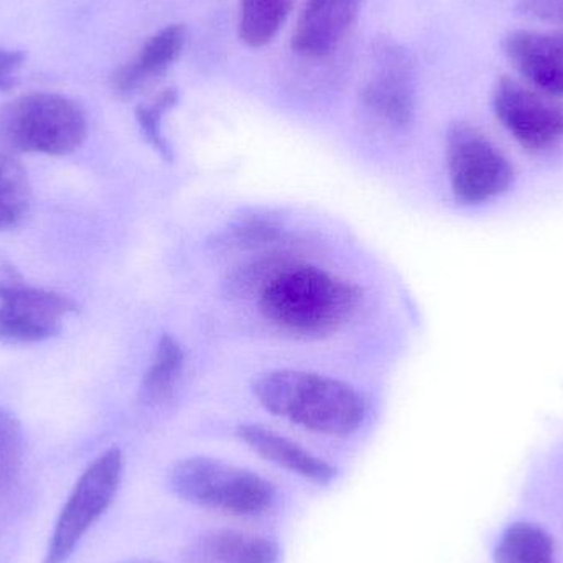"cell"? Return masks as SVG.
I'll list each match as a JSON object with an SVG mask.
<instances>
[{"mask_svg": "<svg viewBox=\"0 0 563 563\" xmlns=\"http://www.w3.org/2000/svg\"><path fill=\"white\" fill-rule=\"evenodd\" d=\"M122 563H158V562L148 561V559H132V561H125Z\"/></svg>", "mask_w": 563, "mask_h": 563, "instance_id": "603a6c76", "label": "cell"}, {"mask_svg": "<svg viewBox=\"0 0 563 563\" xmlns=\"http://www.w3.org/2000/svg\"><path fill=\"white\" fill-rule=\"evenodd\" d=\"M501 48L528 85L552 98H563V30H511Z\"/></svg>", "mask_w": 563, "mask_h": 563, "instance_id": "30bf717a", "label": "cell"}, {"mask_svg": "<svg viewBox=\"0 0 563 563\" xmlns=\"http://www.w3.org/2000/svg\"><path fill=\"white\" fill-rule=\"evenodd\" d=\"M88 137L78 102L58 92H29L0 108V148L23 154H73Z\"/></svg>", "mask_w": 563, "mask_h": 563, "instance_id": "277c9868", "label": "cell"}, {"mask_svg": "<svg viewBox=\"0 0 563 563\" xmlns=\"http://www.w3.org/2000/svg\"><path fill=\"white\" fill-rule=\"evenodd\" d=\"M364 111L384 128L400 131L416 118L413 62L406 49L384 45L377 52L376 69L361 91Z\"/></svg>", "mask_w": 563, "mask_h": 563, "instance_id": "9c48e42d", "label": "cell"}, {"mask_svg": "<svg viewBox=\"0 0 563 563\" xmlns=\"http://www.w3.org/2000/svg\"><path fill=\"white\" fill-rule=\"evenodd\" d=\"M267 321L300 336H321L343 327L361 300L351 282L310 264L287 260L256 290Z\"/></svg>", "mask_w": 563, "mask_h": 563, "instance_id": "6da1fadb", "label": "cell"}, {"mask_svg": "<svg viewBox=\"0 0 563 563\" xmlns=\"http://www.w3.org/2000/svg\"><path fill=\"white\" fill-rule=\"evenodd\" d=\"M22 460V423L12 412L0 407V486H9L16 478Z\"/></svg>", "mask_w": 563, "mask_h": 563, "instance_id": "ffe728a7", "label": "cell"}, {"mask_svg": "<svg viewBox=\"0 0 563 563\" xmlns=\"http://www.w3.org/2000/svg\"><path fill=\"white\" fill-rule=\"evenodd\" d=\"M198 563H280L282 552L274 539L250 532H208L194 549Z\"/></svg>", "mask_w": 563, "mask_h": 563, "instance_id": "5bb4252c", "label": "cell"}, {"mask_svg": "<svg viewBox=\"0 0 563 563\" xmlns=\"http://www.w3.org/2000/svg\"><path fill=\"white\" fill-rule=\"evenodd\" d=\"M493 109L503 128L529 151H545L563 139V104L531 85L501 76L493 88Z\"/></svg>", "mask_w": 563, "mask_h": 563, "instance_id": "ba28073f", "label": "cell"}, {"mask_svg": "<svg viewBox=\"0 0 563 563\" xmlns=\"http://www.w3.org/2000/svg\"><path fill=\"white\" fill-rule=\"evenodd\" d=\"M23 63H25L23 52L0 46V92L10 91L15 86L16 75Z\"/></svg>", "mask_w": 563, "mask_h": 563, "instance_id": "7402d4cb", "label": "cell"}, {"mask_svg": "<svg viewBox=\"0 0 563 563\" xmlns=\"http://www.w3.org/2000/svg\"><path fill=\"white\" fill-rule=\"evenodd\" d=\"M76 311L71 298L35 287L13 267L0 269V341L32 344L62 331L63 318Z\"/></svg>", "mask_w": 563, "mask_h": 563, "instance_id": "52a82bcc", "label": "cell"}, {"mask_svg": "<svg viewBox=\"0 0 563 563\" xmlns=\"http://www.w3.org/2000/svg\"><path fill=\"white\" fill-rule=\"evenodd\" d=\"M516 7L529 19L563 26V0H518Z\"/></svg>", "mask_w": 563, "mask_h": 563, "instance_id": "44dd1931", "label": "cell"}, {"mask_svg": "<svg viewBox=\"0 0 563 563\" xmlns=\"http://www.w3.org/2000/svg\"><path fill=\"white\" fill-rule=\"evenodd\" d=\"M177 102V89L168 88L155 96L154 101L141 104L135 109V119H137L142 134L155 151L161 152L167 158H170V147H168L167 139L162 131V122H164V115L174 109Z\"/></svg>", "mask_w": 563, "mask_h": 563, "instance_id": "d6986e66", "label": "cell"}, {"mask_svg": "<svg viewBox=\"0 0 563 563\" xmlns=\"http://www.w3.org/2000/svg\"><path fill=\"white\" fill-rule=\"evenodd\" d=\"M185 353L172 334H162L142 380V396L148 404L167 400L184 373Z\"/></svg>", "mask_w": 563, "mask_h": 563, "instance_id": "2e32d148", "label": "cell"}, {"mask_svg": "<svg viewBox=\"0 0 563 563\" xmlns=\"http://www.w3.org/2000/svg\"><path fill=\"white\" fill-rule=\"evenodd\" d=\"M168 485L181 501L231 518H261L277 503L269 479L210 456L178 460L168 472Z\"/></svg>", "mask_w": 563, "mask_h": 563, "instance_id": "3957f363", "label": "cell"}, {"mask_svg": "<svg viewBox=\"0 0 563 563\" xmlns=\"http://www.w3.org/2000/svg\"><path fill=\"white\" fill-rule=\"evenodd\" d=\"M294 0H241L238 35L250 48H264L279 35Z\"/></svg>", "mask_w": 563, "mask_h": 563, "instance_id": "9a60e30c", "label": "cell"}, {"mask_svg": "<svg viewBox=\"0 0 563 563\" xmlns=\"http://www.w3.org/2000/svg\"><path fill=\"white\" fill-rule=\"evenodd\" d=\"M363 0H305L298 15L291 49L305 58L331 55L360 15Z\"/></svg>", "mask_w": 563, "mask_h": 563, "instance_id": "8fae6325", "label": "cell"}, {"mask_svg": "<svg viewBox=\"0 0 563 563\" xmlns=\"http://www.w3.org/2000/svg\"><path fill=\"white\" fill-rule=\"evenodd\" d=\"M32 203L25 168L9 152H0V231L19 227Z\"/></svg>", "mask_w": 563, "mask_h": 563, "instance_id": "e0dca14e", "label": "cell"}, {"mask_svg": "<svg viewBox=\"0 0 563 563\" xmlns=\"http://www.w3.org/2000/svg\"><path fill=\"white\" fill-rule=\"evenodd\" d=\"M446 167L453 195L463 205L495 200L515 180L511 162L466 122H455L446 132Z\"/></svg>", "mask_w": 563, "mask_h": 563, "instance_id": "8992f818", "label": "cell"}, {"mask_svg": "<svg viewBox=\"0 0 563 563\" xmlns=\"http://www.w3.org/2000/svg\"><path fill=\"white\" fill-rule=\"evenodd\" d=\"M261 406L301 429L328 437H347L366 420V400L350 384L323 374L274 369L254 379Z\"/></svg>", "mask_w": 563, "mask_h": 563, "instance_id": "7a4b0ae2", "label": "cell"}, {"mask_svg": "<svg viewBox=\"0 0 563 563\" xmlns=\"http://www.w3.org/2000/svg\"><path fill=\"white\" fill-rule=\"evenodd\" d=\"M185 45L187 26L184 23H170L158 30L142 45L134 58L112 75V91L121 98H131L164 75L180 58Z\"/></svg>", "mask_w": 563, "mask_h": 563, "instance_id": "4fadbf2b", "label": "cell"}, {"mask_svg": "<svg viewBox=\"0 0 563 563\" xmlns=\"http://www.w3.org/2000/svg\"><path fill=\"white\" fill-rule=\"evenodd\" d=\"M236 435L257 456L291 475L301 476L320 486L330 485L336 479L338 472L331 463L267 427L243 423L238 427Z\"/></svg>", "mask_w": 563, "mask_h": 563, "instance_id": "7c38bea8", "label": "cell"}, {"mask_svg": "<svg viewBox=\"0 0 563 563\" xmlns=\"http://www.w3.org/2000/svg\"><path fill=\"white\" fill-rule=\"evenodd\" d=\"M124 473V456L109 449L79 476L59 512L43 563H66L89 529L108 511L118 495Z\"/></svg>", "mask_w": 563, "mask_h": 563, "instance_id": "5b68a950", "label": "cell"}, {"mask_svg": "<svg viewBox=\"0 0 563 563\" xmlns=\"http://www.w3.org/2000/svg\"><path fill=\"white\" fill-rule=\"evenodd\" d=\"M554 541L534 525L511 526L495 551L496 563H555Z\"/></svg>", "mask_w": 563, "mask_h": 563, "instance_id": "ac0fdd59", "label": "cell"}]
</instances>
